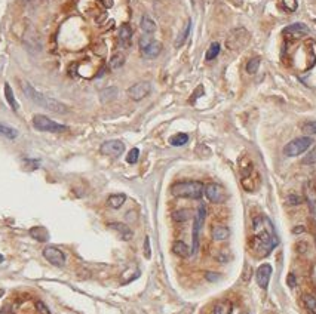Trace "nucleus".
Instances as JSON below:
<instances>
[{
	"instance_id": "1",
	"label": "nucleus",
	"mask_w": 316,
	"mask_h": 314,
	"mask_svg": "<svg viewBox=\"0 0 316 314\" xmlns=\"http://www.w3.org/2000/svg\"><path fill=\"white\" fill-rule=\"evenodd\" d=\"M252 231L249 247L257 258H266L278 247L279 237L270 218L265 215L255 217L252 221Z\"/></svg>"
},
{
	"instance_id": "2",
	"label": "nucleus",
	"mask_w": 316,
	"mask_h": 314,
	"mask_svg": "<svg viewBox=\"0 0 316 314\" xmlns=\"http://www.w3.org/2000/svg\"><path fill=\"white\" fill-rule=\"evenodd\" d=\"M21 86H23V90H24V93L27 95V98H30L34 104H37V106H40V107H43V109L52 112V113H57V114H66V113L69 112V107L64 106L63 102H60V101H57V99H54V98H49V96L40 93V92L36 90L28 82L24 80V82L21 83Z\"/></svg>"
},
{
	"instance_id": "3",
	"label": "nucleus",
	"mask_w": 316,
	"mask_h": 314,
	"mask_svg": "<svg viewBox=\"0 0 316 314\" xmlns=\"http://www.w3.org/2000/svg\"><path fill=\"white\" fill-rule=\"evenodd\" d=\"M203 184L200 181H181L171 187V194L180 199H194L199 200L203 196Z\"/></svg>"
},
{
	"instance_id": "4",
	"label": "nucleus",
	"mask_w": 316,
	"mask_h": 314,
	"mask_svg": "<svg viewBox=\"0 0 316 314\" xmlns=\"http://www.w3.org/2000/svg\"><path fill=\"white\" fill-rule=\"evenodd\" d=\"M33 126H34V129H37L40 132H52V134L66 132L69 129L66 125H60L43 114H36L33 117Z\"/></svg>"
},
{
	"instance_id": "5",
	"label": "nucleus",
	"mask_w": 316,
	"mask_h": 314,
	"mask_svg": "<svg viewBox=\"0 0 316 314\" xmlns=\"http://www.w3.org/2000/svg\"><path fill=\"white\" fill-rule=\"evenodd\" d=\"M313 139L310 136H300V138H295L292 139L291 142H288L285 147H284V154L287 157H297L300 154H303L310 145H312Z\"/></svg>"
},
{
	"instance_id": "6",
	"label": "nucleus",
	"mask_w": 316,
	"mask_h": 314,
	"mask_svg": "<svg viewBox=\"0 0 316 314\" xmlns=\"http://www.w3.org/2000/svg\"><path fill=\"white\" fill-rule=\"evenodd\" d=\"M248 42H249V33L245 28H236L227 37V47L230 50H239L241 47H245Z\"/></svg>"
},
{
	"instance_id": "7",
	"label": "nucleus",
	"mask_w": 316,
	"mask_h": 314,
	"mask_svg": "<svg viewBox=\"0 0 316 314\" xmlns=\"http://www.w3.org/2000/svg\"><path fill=\"white\" fill-rule=\"evenodd\" d=\"M203 194L211 203H223L227 199V191L224 190V187L216 182L206 184L203 187Z\"/></svg>"
},
{
	"instance_id": "8",
	"label": "nucleus",
	"mask_w": 316,
	"mask_h": 314,
	"mask_svg": "<svg viewBox=\"0 0 316 314\" xmlns=\"http://www.w3.org/2000/svg\"><path fill=\"white\" fill-rule=\"evenodd\" d=\"M205 218H206V211H205V206L200 204L197 207V212H196V218H194V224H193V236H192V240H193V246H192V255L196 253L197 250V246H199V233H200V228L205 223Z\"/></svg>"
},
{
	"instance_id": "9",
	"label": "nucleus",
	"mask_w": 316,
	"mask_h": 314,
	"mask_svg": "<svg viewBox=\"0 0 316 314\" xmlns=\"http://www.w3.org/2000/svg\"><path fill=\"white\" fill-rule=\"evenodd\" d=\"M309 33H310L309 27H307L306 24H303V22L291 24V25L285 27V28H284V31H282V34H284L285 40H288V42L298 40V39H301L303 36H306V34H309Z\"/></svg>"
},
{
	"instance_id": "10",
	"label": "nucleus",
	"mask_w": 316,
	"mask_h": 314,
	"mask_svg": "<svg viewBox=\"0 0 316 314\" xmlns=\"http://www.w3.org/2000/svg\"><path fill=\"white\" fill-rule=\"evenodd\" d=\"M101 154L104 156H112V157H119L125 151V144L119 139H112V141H105L99 147Z\"/></svg>"
},
{
	"instance_id": "11",
	"label": "nucleus",
	"mask_w": 316,
	"mask_h": 314,
	"mask_svg": "<svg viewBox=\"0 0 316 314\" xmlns=\"http://www.w3.org/2000/svg\"><path fill=\"white\" fill-rule=\"evenodd\" d=\"M151 92V85L150 82H138L135 85H132L128 89V96L132 101H141L144 99L148 93Z\"/></svg>"
},
{
	"instance_id": "12",
	"label": "nucleus",
	"mask_w": 316,
	"mask_h": 314,
	"mask_svg": "<svg viewBox=\"0 0 316 314\" xmlns=\"http://www.w3.org/2000/svg\"><path fill=\"white\" fill-rule=\"evenodd\" d=\"M43 256L49 261L52 266L55 267H63L66 264V255L55 246H48L43 250Z\"/></svg>"
},
{
	"instance_id": "13",
	"label": "nucleus",
	"mask_w": 316,
	"mask_h": 314,
	"mask_svg": "<svg viewBox=\"0 0 316 314\" xmlns=\"http://www.w3.org/2000/svg\"><path fill=\"white\" fill-rule=\"evenodd\" d=\"M272 273H273V269H272L270 264H263V266H260L257 269V271H255V282H257V285L261 289H267L269 288V282H270Z\"/></svg>"
},
{
	"instance_id": "14",
	"label": "nucleus",
	"mask_w": 316,
	"mask_h": 314,
	"mask_svg": "<svg viewBox=\"0 0 316 314\" xmlns=\"http://www.w3.org/2000/svg\"><path fill=\"white\" fill-rule=\"evenodd\" d=\"M304 196H306V202L310 207L312 217L316 221V184L313 181L306 182L304 185Z\"/></svg>"
},
{
	"instance_id": "15",
	"label": "nucleus",
	"mask_w": 316,
	"mask_h": 314,
	"mask_svg": "<svg viewBox=\"0 0 316 314\" xmlns=\"http://www.w3.org/2000/svg\"><path fill=\"white\" fill-rule=\"evenodd\" d=\"M162 52V43L157 42V40H151L146 47L141 49V54L146 57V58H156Z\"/></svg>"
},
{
	"instance_id": "16",
	"label": "nucleus",
	"mask_w": 316,
	"mask_h": 314,
	"mask_svg": "<svg viewBox=\"0 0 316 314\" xmlns=\"http://www.w3.org/2000/svg\"><path fill=\"white\" fill-rule=\"evenodd\" d=\"M107 227L112 228V230H115L121 236V239L126 240V242L131 240L132 236H134V233L131 231V228L126 224H123V223H110V224H107Z\"/></svg>"
},
{
	"instance_id": "17",
	"label": "nucleus",
	"mask_w": 316,
	"mask_h": 314,
	"mask_svg": "<svg viewBox=\"0 0 316 314\" xmlns=\"http://www.w3.org/2000/svg\"><path fill=\"white\" fill-rule=\"evenodd\" d=\"M211 234H213V239L216 242H224L230 237V230L226 225H214Z\"/></svg>"
},
{
	"instance_id": "18",
	"label": "nucleus",
	"mask_w": 316,
	"mask_h": 314,
	"mask_svg": "<svg viewBox=\"0 0 316 314\" xmlns=\"http://www.w3.org/2000/svg\"><path fill=\"white\" fill-rule=\"evenodd\" d=\"M172 252H174L175 255L181 256V258H187V256L192 255V249H190V247L187 246V243H184L183 240L174 242V245H172Z\"/></svg>"
},
{
	"instance_id": "19",
	"label": "nucleus",
	"mask_w": 316,
	"mask_h": 314,
	"mask_svg": "<svg viewBox=\"0 0 316 314\" xmlns=\"http://www.w3.org/2000/svg\"><path fill=\"white\" fill-rule=\"evenodd\" d=\"M131 39H132V28L129 24H122L121 30H119V42L128 47V45L131 43Z\"/></svg>"
},
{
	"instance_id": "20",
	"label": "nucleus",
	"mask_w": 316,
	"mask_h": 314,
	"mask_svg": "<svg viewBox=\"0 0 316 314\" xmlns=\"http://www.w3.org/2000/svg\"><path fill=\"white\" fill-rule=\"evenodd\" d=\"M232 311H233V304L230 301L224 299L214 305L213 314H232Z\"/></svg>"
},
{
	"instance_id": "21",
	"label": "nucleus",
	"mask_w": 316,
	"mask_h": 314,
	"mask_svg": "<svg viewBox=\"0 0 316 314\" xmlns=\"http://www.w3.org/2000/svg\"><path fill=\"white\" fill-rule=\"evenodd\" d=\"M30 236H31L33 239H36L37 242H40V243L48 242V237H49L48 230H46L45 227H33V228L30 230Z\"/></svg>"
},
{
	"instance_id": "22",
	"label": "nucleus",
	"mask_w": 316,
	"mask_h": 314,
	"mask_svg": "<svg viewBox=\"0 0 316 314\" xmlns=\"http://www.w3.org/2000/svg\"><path fill=\"white\" fill-rule=\"evenodd\" d=\"M141 30L146 34H151V33L156 31V22L148 15H143V18H141Z\"/></svg>"
},
{
	"instance_id": "23",
	"label": "nucleus",
	"mask_w": 316,
	"mask_h": 314,
	"mask_svg": "<svg viewBox=\"0 0 316 314\" xmlns=\"http://www.w3.org/2000/svg\"><path fill=\"white\" fill-rule=\"evenodd\" d=\"M190 30H192V21L189 20V21L186 22L184 28L181 30L180 36H178L177 40H175V46H177V47H181V46L186 43V40H187V37H189V34H190Z\"/></svg>"
},
{
	"instance_id": "24",
	"label": "nucleus",
	"mask_w": 316,
	"mask_h": 314,
	"mask_svg": "<svg viewBox=\"0 0 316 314\" xmlns=\"http://www.w3.org/2000/svg\"><path fill=\"white\" fill-rule=\"evenodd\" d=\"M126 202V196L125 194H112L107 200V204L113 209H119L123 203Z\"/></svg>"
},
{
	"instance_id": "25",
	"label": "nucleus",
	"mask_w": 316,
	"mask_h": 314,
	"mask_svg": "<svg viewBox=\"0 0 316 314\" xmlns=\"http://www.w3.org/2000/svg\"><path fill=\"white\" fill-rule=\"evenodd\" d=\"M118 96V89L116 88H107V89H102L99 93V98L102 102H110Z\"/></svg>"
},
{
	"instance_id": "26",
	"label": "nucleus",
	"mask_w": 316,
	"mask_h": 314,
	"mask_svg": "<svg viewBox=\"0 0 316 314\" xmlns=\"http://www.w3.org/2000/svg\"><path fill=\"white\" fill-rule=\"evenodd\" d=\"M187 142H189V135H187V134H183V132L175 134V135H172V136L170 138V144L174 145V147H181V145H184V144H187Z\"/></svg>"
},
{
	"instance_id": "27",
	"label": "nucleus",
	"mask_w": 316,
	"mask_h": 314,
	"mask_svg": "<svg viewBox=\"0 0 316 314\" xmlns=\"http://www.w3.org/2000/svg\"><path fill=\"white\" fill-rule=\"evenodd\" d=\"M5 96H6L8 102H9L11 109L14 112H17L18 110V102H17V99L14 96V92H12V88L9 86V83H5Z\"/></svg>"
},
{
	"instance_id": "28",
	"label": "nucleus",
	"mask_w": 316,
	"mask_h": 314,
	"mask_svg": "<svg viewBox=\"0 0 316 314\" xmlns=\"http://www.w3.org/2000/svg\"><path fill=\"white\" fill-rule=\"evenodd\" d=\"M190 217H192V212L189 209H180V211L172 212V220L175 223H186L187 220H190Z\"/></svg>"
},
{
	"instance_id": "29",
	"label": "nucleus",
	"mask_w": 316,
	"mask_h": 314,
	"mask_svg": "<svg viewBox=\"0 0 316 314\" xmlns=\"http://www.w3.org/2000/svg\"><path fill=\"white\" fill-rule=\"evenodd\" d=\"M301 299H303V304H304V307L307 308V311L316 313V298H315L313 295L304 293Z\"/></svg>"
},
{
	"instance_id": "30",
	"label": "nucleus",
	"mask_w": 316,
	"mask_h": 314,
	"mask_svg": "<svg viewBox=\"0 0 316 314\" xmlns=\"http://www.w3.org/2000/svg\"><path fill=\"white\" fill-rule=\"evenodd\" d=\"M0 135H3L9 139H15L18 136V131L8 126V125H3V123H0Z\"/></svg>"
},
{
	"instance_id": "31",
	"label": "nucleus",
	"mask_w": 316,
	"mask_h": 314,
	"mask_svg": "<svg viewBox=\"0 0 316 314\" xmlns=\"http://www.w3.org/2000/svg\"><path fill=\"white\" fill-rule=\"evenodd\" d=\"M219 54H220V43L219 42L211 43V46L206 50V60L208 61H213L214 58H217Z\"/></svg>"
},
{
	"instance_id": "32",
	"label": "nucleus",
	"mask_w": 316,
	"mask_h": 314,
	"mask_svg": "<svg viewBox=\"0 0 316 314\" xmlns=\"http://www.w3.org/2000/svg\"><path fill=\"white\" fill-rule=\"evenodd\" d=\"M301 131H303V134H306L307 136L316 135V122H313V120L304 122V123L301 125Z\"/></svg>"
},
{
	"instance_id": "33",
	"label": "nucleus",
	"mask_w": 316,
	"mask_h": 314,
	"mask_svg": "<svg viewBox=\"0 0 316 314\" xmlns=\"http://www.w3.org/2000/svg\"><path fill=\"white\" fill-rule=\"evenodd\" d=\"M123 64H125V55L123 54H116L110 60V68H113V70L121 68Z\"/></svg>"
},
{
	"instance_id": "34",
	"label": "nucleus",
	"mask_w": 316,
	"mask_h": 314,
	"mask_svg": "<svg viewBox=\"0 0 316 314\" xmlns=\"http://www.w3.org/2000/svg\"><path fill=\"white\" fill-rule=\"evenodd\" d=\"M258 67H260V58L255 57V58H251L246 64V73L248 74H255L258 71Z\"/></svg>"
},
{
	"instance_id": "35",
	"label": "nucleus",
	"mask_w": 316,
	"mask_h": 314,
	"mask_svg": "<svg viewBox=\"0 0 316 314\" xmlns=\"http://www.w3.org/2000/svg\"><path fill=\"white\" fill-rule=\"evenodd\" d=\"M301 163H303V165H315V163H316V145L303 157Z\"/></svg>"
},
{
	"instance_id": "36",
	"label": "nucleus",
	"mask_w": 316,
	"mask_h": 314,
	"mask_svg": "<svg viewBox=\"0 0 316 314\" xmlns=\"http://www.w3.org/2000/svg\"><path fill=\"white\" fill-rule=\"evenodd\" d=\"M282 8L287 12H295L298 9V0H282Z\"/></svg>"
},
{
	"instance_id": "37",
	"label": "nucleus",
	"mask_w": 316,
	"mask_h": 314,
	"mask_svg": "<svg viewBox=\"0 0 316 314\" xmlns=\"http://www.w3.org/2000/svg\"><path fill=\"white\" fill-rule=\"evenodd\" d=\"M138 157H140V150H138V148H132V150L128 153V156H126V162H128L129 165H134V163H137Z\"/></svg>"
},
{
	"instance_id": "38",
	"label": "nucleus",
	"mask_w": 316,
	"mask_h": 314,
	"mask_svg": "<svg viewBox=\"0 0 316 314\" xmlns=\"http://www.w3.org/2000/svg\"><path fill=\"white\" fill-rule=\"evenodd\" d=\"M36 308H37V311H39L40 314H50L49 308H48L42 301H37V302H36Z\"/></svg>"
},
{
	"instance_id": "39",
	"label": "nucleus",
	"mask_w": 316,
	"mask_h": 314,
	"mask_svg": "<svg viewBox=\"0 0 316 314\" xmlns=\"http://www.w3.org/2000/svg\"><path fill=\"white\" fill-rule=\"evenodd\" d=\"M288 202H290L291 204H300V203L303 202V199H301L300 196H295V194H291V196L288 197Z\"/></svg>"
},
{
	"instance_id": "40",
	"label": "nucleus",
	"mask_w": 316,
	"mask_h": 314,
	"mask_svg": "<svg viewBox=\"0 0 316 314\" xmlns=\"http://www.w3.org/2000/svg\"><path fill=\"white\" fill-rule=\"evenodd\" d=\"M144 255H146V258H150V255H151V252H150V239L148 237H146V240H144Z\"/></svg>"
},
{
	"instance_id": "41",
	"label": "nucleus",
	"mask_w": 316,
	"mask_h": 314,
	"mask_svg": "<svg viewBox=\"0 0 316 314\" xmlns=\"http://www.w3.org/2000/svg\"><path fill=\"white\" fill-rule=\"evenodd\" d=\"M205 277H206V280H211V282H216L217 279H220V276L216 274V273H206Z\"/></svg>"
},
{
	"instance_id": "42",
	"label": "nucleus",
	"mask_w": 316,
	"mask_h": 314,
	"mask_svg": "<svg viewBox=\"0 0 316 314\" xmlns=\"http://www.w3.org/2000/svg\"><path fill=\"white\" fill-rule=\"evenodd\" d=\"M295 285H297V282H295V276L291 273V274L288 276V286H290V288H295Z\"/></svg>"
},
{
	"instance_id": "43",
	"label": "nucleus",
	"mask_w": 316,
	"mask_h": 314,
	"mask_svg": "<svg viewBox=\"0 0 316 314\" xmlns=\"http://www.w3.org/2000/svg\"><path fill=\"white\" fill-rule=\"evenodd\" d=\"M303 231H304V227H295V228L292 230L294 234H300V233H303Z\"/></svg>"
},
{
	"instance_id": "44",
	"label": "nucleus",
	"mask_w": 316,
	"mask_h": 314,
	"mask_svg": "<svg viewBox=\"0 0 316 314\" xmlns=\"http://www.w3.org/2000/svg\"><path fill=\"white\" fill-rule=\"evenodd\" d=\"M3 259H5V258H3V255H0V263H3Z\"/></svg>"
},
{
	"instance_id": "45",
	"label": "nucleus",
	"mask_w": 316,
	"mask_h": 314,
	"mask_svg": "<svg viewBox=\"0 0 316 314\" xmlns=\"http://www.w3.org/2000/svg\"><path fill=\"white\" fill-rule=\"evenodd\" d=\"M315 245H316V234H315Z\"/></svg>"
},
{
	"instance_id": "46",
	"label": "nucleus",
	"mask_w": 316,
	"mask_h": 314,
	"mask_svg": "<svg viewBox=\"0 0 316 314\" xmlns=\"http://www.w3.org/2000/svg\"><path fill=\"white\" fill-rule=\"evenodd\" d=\"M309 314H316V313H310V311H309Z\"/></svg>"
},
{
	"instance_id": "47",
	"label": "nucleus",
	"mask_w": 316,
	"mask_h": 314,
	"mask_svg": "<svg viewBox=\"0 0 316 314\" xmlns=\"http://www.w3.org/2000/svg\"><path fill=\"white\" fill-rule=\"evenodd\" d=\"M243 314H248V313H243Z\"/></svg>"
}]
</instances>
